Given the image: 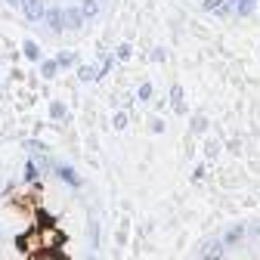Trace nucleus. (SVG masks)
Listing matches in <instances>:
<instances>
[{
  "label": "nucleus",
  "mask_w": 260,
  "mask_h": 260,
  "mask_svg": "<svg viewBox=\"0 0 260 260\" xmlns=\"http://www.w3.org/2000/svg\"><path fill=\"white\" fill-rule=\"evenodd\" d=\"M205 174H208V168H205V165H199V168H195V174H192V180H195V183H202V180H205Z\"/></svg>",
  "instance_id": "nucleus-26"
},
{
  "label": "nucleus",
  "mask_w": 260,
  "mask_h": 260,
  "mask_svg": "<svg viewBox=\"0 0 260 260\" xmlns=\"http://www.w3.org/2000/svg\"><path fill=\"white\" fill-rule=\"evenodd\" d=\"M245 239H248V223H230L220 242H223L226 248H233V245H239V242H245Z\"/></svg>",
  "instance_id": "nucleus-1"
},
{
  "label": "nucleus",
  "mask_w": 260,
  "mask_h": 260,
  "mask_svg": "<svg viewBox=\"0 0 260 260\" xmlns=\"http://www.w3.org/2000/svg\"><path fill=\"white\" fill-rule=\"evenodd\" d=\"M53 171H56V174H59V177H62L65 183H72V186H81V177H78V174H75V171H72L69 165H56Z\"/></svg>",
  "instance_id": "nucleus-7"
},
{
  "label": "nucleus",
  "mask_w": 260,
  "mask_h": 260,
  "mask_svg": "<svg viewBox=\"0 0 260 260\" xmlns=\"http://www.w3.org/2000/svg\"><path fill=\"white\" fill-rule=\"evenodd\" d=\"M44 22H47V28L53 35H59V31H65V10H47Z\"/></svg>",
  "instance_id": "nucleus-4"
},
{
  "label": "nucleus",
  "mask_w": 260,
  "mask_h": 260,
  "mask_svg": "<svg viewBox=\"0 0 260 260\" xmlns=\"http://www.w3.org/2000/svg\"><path fill=\"white\" fill-rule=\"evenodd\" d=\"M7 4H10V7H22V0H7Z\"/></svg>",
  "instance_id": "nucleus-28"
},
{
  "label": "nucleus",
  "mask_w": 260,
  "mask_h": 260,
  "mask_svg": "<svg viewBox=\"0 0 260 260\" xmlns=\"http://www.w3.org/2000/svg\"><path fill=\"white\" fill-rule=\"evenodd\" d=\"M118 242H127V220L121 223V230H118Z\"/></svg>",
  "instance_id": "nucleus-27"
},
{
  "label": "nucleus",
  "mask_w": 260,
  "mask_h": 260,
  "mask_svg": "<svg viewBox=\"0 0 260 260\" xmlns=\"http://www.w3.org/2000/svg\"><path fill=\"white\" fill-rule=\"evenodd\" d=\"M217 155H220V143L208 140V158H217Z\"/></svg>",
  "instance_id": "nucleus-25"
},
{
  "label": "nucleus",
  "mask_w": 260,
  "mask_h": 260,
  "mask_svg": "<svg viewBox=\"0 0 260 260\" xmlns=\"http://www.w3.org/2000/svg\"><path fill=\"white\" fill-rule=\"evenodd\" d=\"M81 25H84V13H81V7L65 10V28H81Z\"/></svg>",
  "instance_id": "nucleus-6"
},
{
  "label": "nucleus",
  "mask_w": 260,
  "mask_h": 260,
  "mask_svg": "<svg viewBox=\"0 0 260 260\" xmlns=\"http://www.w3.org/2000/svg\"><path fill=\"white\" fill-rule=\"evenodd\" d=\"M96 75H100V72H96V69H90V65H84V69H78V78H81V81H93Z\"/></svg>",
  "instance_id": "nucleus-19"
},
{
  "label": "nucleus",
  "mask_w": 260,
  "mask_h": 260,
  "mask_svg": "<svg viewBox=\"0 0 260 260\" xmlns=\"http://www.w3.org/2000/svg\"><path fill=\"white\" fill-rule=\"evenodd\" d=\"M189 130H192V134H205V130H208V118L205 115H192V121H189Z\"/></svg>",
  "instance_id": "nucleus-10"
},
{
  "label": "nucleus",
  "mask_w": 260,
  "mask_h": 260,
  "mask_svg": "<svg viewBox=\"0 0 260 260\" xmlns=\"http://www.w3.org/2000/svg\"><path fill=\"white\" fill-rule=\"evenodd\" d=\"M226 257V245L220 239H208L202 245V260H223Z\"/></svg>",
  "instance_id": "nucleus-3"
},
{
  "label": "nucleus",
  "mask_w": 260,
  "mask_h": 260,
  "mask_svg": "<svg viewBox=\"0 0 260 260\" xmlns=\"http://www.w3.org/2000/svg\"><path fill=\"white\" fill-rule=\"evenodd\" d=\"M155 96V87L152 84H140V90H137V100H143V103H149Z\"/></svg>",
  "instance_id": "nucleus-15"
},
{
  "label": "nucleus",
  "mask_w": 260,
  "mask_h": 260,
  "mask_svg": "<svg viewBox=\"0 0 260 260\" xmlns=\"http://www.w3.org/2000/svg\"><path fill=\"white\" fill-rule=\"evenodd\" d=\"M38 174H41V171H38V165H35V161H28V165H25V180H28V183H35V180H38Z\"/></svg>",
  "instance_id": "nucleus-17"
},
{
  "label": "nucleus",
  "mask_w": 260,
  "mask_h": 260,
  "mask_svg": "<svg viewBox=\"0 0 260 260\" xmlns=\"http://www.w3.org/2000/svg\"><path fill=\"white\" fill-rule=\"evenodd\" d=\"M56 65H59V69H69V65H75V53H69V50H62V53L56 56Z\"/></svg>",
  "instance_id": "nucleus-14"
},
{
  "label": "nucleus",
  "mask_w": 260,
  "mask_h": 260,
  "mask_svg": "<svg viewBox=\"0 0 260 260\" xmlns=\"http://www.w3.org/2000/svg\"><path fill=\"white\" fill-rule=\"evenodd\" d=\"M130 53H134V47H130V44H121V47L115 50V59H130Z\"/></svg>",
  "instance_id": "nucleus-20"
},
{
  "label": "nucleus",
  "mask_w": 260,
  "mask_h": 260,
  "mask_svg": "<svg viewBox=\"0 0 260 260\" xmlns=\"http://www.w3.org/2000/svg\"><path fill=\"white\" fill-rule=\"evenodd\" d=\"M112 65H115V53H106V56H103V65H100V75L112 72Z\"/></svg>",
  "instance_id": "nucleus-18"
},
{
  "label": "nucleus",
  "mask_w": 260,
  "mask_h": 260,
  "mask_svg": "<svg viewBox=\"0 0 260 260\" xmlns=\"http://www.w3.org/2000/svg\"><path fill=\"white\" fill-rule=\"evenodd\" d=\"M152 59H155V62H165V59H168V50H165V47H155V50H152Z\"/></svg>",
  "instance_id": "nucleus-23"
},
{
  "label": "nucleus",
  "mask_w": 260,
  "mask_h": 260,
  "mask_svg": "<svg viewBox=\"0 0 260 260\" xmlns=\"http://www.w3.org/2000/svg\"><path fill=\"white\" fill-rule=\"evenodd\" d=\"M50 118H56V121H65V118H69V109H65V103H53L50 106Z\"/></svg>",
  "instance_id": "nucleus-12"
},
{
  "label": "nucleus",
  "mask_w": 260,
  "mask_h": 260,
  "mask_svg": "<svg viewBox=\"0 0 260 260\" xmlns=\"http://www.w3.org/2000/svg\"><path fill=\"white\" fill-rule=\"evenodd\" d=\"M226 4H230V0H205V4H202V7H205L208 13H220V10H223Z\"/></svg>",
  "instance_id": "nucleus-16"
},
{
  "label": "nucleus",
  "mask_w": 260,
  "mask_h": 260,
  "mask_svg": "<svg viewBox=\"0 0 260 260\" xmlns=\"http://www.w3.org/2000/svg\"><path fill=\"white\" fill-rule=\"evenodd\" d=\"M100 4H103V0H84V4H81V13H84V19H90V16H96V13H100Z\"/></svg>",
  "instance_id": "nucleus-11"
},
{
  "label": "nucleus",
  "mask_w": 260,
  "mask_h": 260,
  "mask_svg": "<svg viewBox=\"0 0 260 260\" xmlns=\"http://www.w3.org/2000/svg\"><path fill=\"white\" fill-rule=\"evenodd\" d=\"M171 109H174L177 115H186V90H183L180 84L171 87Z\"/></svg>",
  "instance_id": "nucleus-5"
},
{
  "label": "nucleus",
  "mask_w": 260,
  "mask_h": 260,
  "mask_svg": "<svg viewBox=\"0 0 260 260\" xmlns=\"http://www.w3.org/2000/svg\"><path fill=\"white\" fill-rule=\"evenodd\" d=\"M233 4V10L239 13V16H251L254 10H257V0H230Z\"/></svg>",
  "instance_id": "nucleus-8"
},
{
  "label": "nucleus",
  "mask_w": 260,
  "mask_h": 260,
  "mask_svg": "<svg viewBox=\"0 0 260 260\" xmlns=\"http://www.w3.org/2000/svg\"><path fill=\"white\" fill-rule=\"evenodd\" d=\"M56 72H59V65H56V59H44V62H41V75H44V78H53Z\"/></svg>",
  "instance_id": "nucleus-13"
},
{
  "label": "nucleus",
  "mask_w": 260,
  "mask_h": 260,
  "mask_svg": "<svg viewBox=\"0 0 260 260\" xmlns=\"http://www.w3.org/2000/svg\"><path fill=\"white\" fill-rule=\"evenodd\" d=\"M31 22H44L47 16V7H44V0H22V7H19Z\"/></svg>",
  "instance_id": "nucleus-2"
},
{
  "label": "nucleus",
  "mask_w": 260,
  "mask_h": 260,
  "mask_svg": "<svg viewBox=\"0 0 260 260\" xmlns=\"http://www.w3.org/2000/svg\"><path fill=\"white\" fill-rule=\"evenodd\" d=\"M22 56L31 59V62H41V47L35 41H22Z\"/></svg>",
  "instance_id": "nucleus-9"
},
{
  "label": "nucleus",
  "mask_w": 260,
  "mask_h": 260,
  "mask_svg": "<svg viewBox=\"0 0 260 260\" xmlns=\"http://www.w3.org/2000/svg\"><path fill=\"white\" fill-rule=\"evenodd\" d=\"M257 13H260V0H257Z\"/></svg>",
  "instance_id": "nucleus-29"
},
{
  "label": "nucleus",
  "mask_w": 260,
  "mask_h": 260,
  "mask_svg": "<svg viewBox=\"0 0 260 260\" xmlns=\"http://www.w3.org/2000/svg\"><path fill=\"white\" fill-rule=\"evenodd\" d=\"M87 260H96V257H87Z\"/></svg>",
  "instance_id": "nucleus-30"
},
{
  "label": "nucleus",
  "mask_w": 260,
  "mask_h": 260,
  "mask_svg": "<svg viewBox=\"0 0 260 260\" xmlns=\"http://www.w3.org/2000/svg\"><path fill=\"white\" fill-rule=\"evenodd\" d=\"M112 124H115V130H124V127H127V112H118Z\"/></svg>",
  "instance_id": "nucleus-22"
},
{
  "label": "nucleus",
  "mask_w": 260,
  "mask_h": 260,
  "mask_svg": "<svg viewBox=\"0 0 260 260\" xmlns=\"http://www.w3.org/2000/svg\"><path fill=\"white\" fill-rule=\"evenodd\" d=\"M149 127L155 130V134H165V121H161V118H152V121H149Z\"/></svg>",
  "instance_id": "nucleus-24"
},
{
  "label": "nucleus",
  "mask_w": 260,
  "mask_h": 260,
  "mask_svg": "<svg viewBox=\"0 0 260 260\" xmlns=\"http://www.w3.org/2000/svg\"><path fill=\"white\" fill-rule=\"evenodd\" d=\"M248 239H260V220H251L248 223Z\"/></svg>",
  "instance_id": "nucleus-21"
}]
</instances>
